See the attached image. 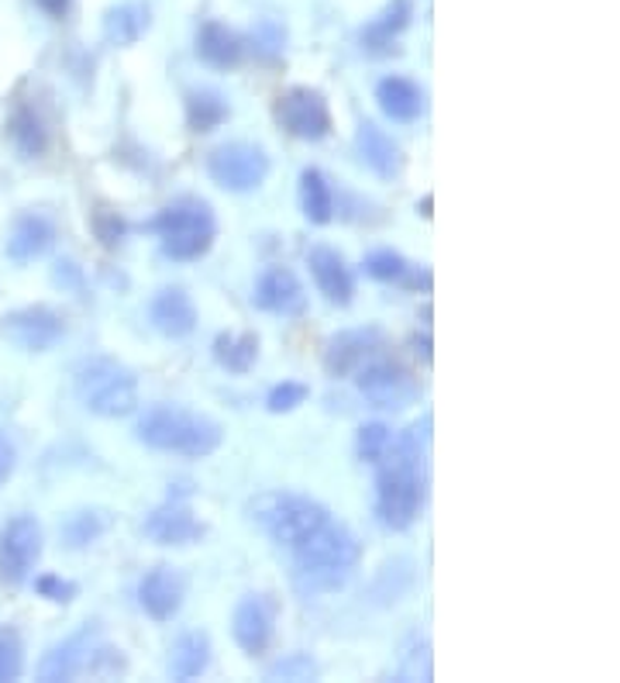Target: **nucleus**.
I'll return each mask as SVG.
<instances>
[{"mask_svg": "<svg viewBox=\"0 0 620 683\" xmlns=\"http://www.w3.org/2000/svg\"><path fill=\"white\" fill-rule=\"evenodd\" d=\"M427 425H414L390 439L376 477V511L379 522L393 532H407L424 508V480H427Z\"/></svg>", "mask_w": 620, "mask_h": 683, "instance_id": "nucleus-1", "label": "nucleus"}, {"mask_svg": "<svg viewBox=\"0 0 620 683\" xmlns=\"http://www.w3.org/2000/svg\"><path fill=\"white\" fill-rule=\"evenodd\" d=\"M290 553H294L297 591L307 597H318V594H331V591H338V587H345L355 562H359V538L348 532V525L331 517L328 525H321Z\"/></svg>", "mask_w": 620, "mask_h": 683, "instance_id": "nucleus-2", "label": "nucleus"}, {"mask_svg": "<svg viewBox=\"0 0 620 683\" xmlns=\"http://www.w3.org/2000/svg\"><path fill=\"white\" fill-rule=\"evenodd\" d=\"M135 435L138 442H146L149 449L176 453L190 459H204L210 453H218V445L225 442L221 421H214L210 414H200V411H190V408H176V405H152L138 418Z\"/></svg>", "mask_w": 620, "mask_h": 683, "instance_id": "nucleus-3", "label": "nucleus"}, {"mask_svg": "<svg viewBox=\"0 0 620 683\" xmlns=\"http://www.w3.org/2000/svg\"><path fill=\"white\" fill-rule=\"evenodd\" d=\"M249 517L276 542V546L294 549L303 538L314 535L321 525L331 522V511L314 498H303V493L269 490V493H259L249 504Z\"/></svg>", "mask_w": 620, "mask_h": 683, "instance_id": "nucleus-4", "label": "nucleus"}, {"mask_svg": "<svg viewBox=\"0 0 620 683\" xmlns=\"http://www.w3.org/2000/svg\"><path fill=\"white\" fill-rule=\"evenodd\" d=\"M73 387L80 405L101 418H125L138 408V376L111 356H90L77 366Z\"/></svg>", "mask_w": 620, "mask_h": 683, "instance_id": "nucleus-5", "label": "nucleus"}, {"mask_svg": "<svg viewBox=\"0 0 620 683\" xmlns=\"http://www.w3.org/2000/svg\"><path fill=\"white\" fill-rule=\"evenodd\" d=\"M152 228L162 239V252L176 263H194V259L207 255L218 239V218L200 197H180L170 207H162Z\"/></svg>", "mask_w": 620, "mask_h": 683, "instance_id": "nucleus-6", "label": "nucleus"}, {"mask_svg": "<svg viewBox=\"0 0 620 683\" xmlns=\"http://www.w3.org/2000/svg\"><path fill=\"white\" fill-rule=\"evenodd\" d=\"M273 170V162L266 156L262 146H252V143H228V146H218L207 159V173L210 180L221 186V191H231V194H249V191H259L262 183H266Z\"/></svg>", "mask_w": 620, "mask_h": 683, "instance_id": "nucleus-7", "label": "nucleus"}, {"mask_svg": "<svg viewBox=\"0 0 620 683\" xmlns=\"http://www.w3.org/2000/svg\"><path fill=\"white\" fill-rule=\"evenodd\" d=\"M355 384H359V390H363V397L369 400V405L390 408V411L411 408L414 400L421 397V380L407 366L393 363V360H379V356L355 373Z\"/></svg>", "mask_w": 620, "mask_h": 683, "instance_id": "nucleus-8", "label": "nucleus"}, {"mask_svg": "<svg viewBox=\"0 0 620 683\" xmlns=\"http://www.w3.org/2000/svg\"><path fill=\"white\" fill-rule=\"evenodd\" d=\"M42 559V525L32 514H14L0 528V583L18 587L32 577Z\"/></svg>", "mask_w": 620, "mask_h": 683, "instance_id": "nucleus-9", "label": "nucleus"}, {"mask_svg": "<svg viewBox=\"0 0 620 683\" xmlns=\"http://www.w3.org/2000/svg\"><path fill=\"white\" fill-rule=\"evenodd\" d=\"M0 339L21 352H49L66 339V321L45 304H32L0 318Z\"/></svg>", "mask_w": 620, "mask_h": 683, "instance_id": "nucleus-10", "label": "nucleus"}, {"mask_svg": "<svg viewBox=\"0 0 620 683\" xmlns=\"http://www.w3.org/2000/svg\"><path fill=\"white\" fill-rule=\"evenodd\" d=\"M276 122L303 143H321L331 135V111L328 101L310 87H294L276 101Z\"/></svg>", "mask_w": 620, "mask_h": 683, "instance_id": "nucleus-11", "label": "nucleus"}, {"mask_svg": "<svg viewBox=\"0 0 620 683\" xmlns=\"http://www.w3.org/2000/svg\"><path fill=\"white\" fill-rule=\"evenodd\" d=\"M276 601L269 594H245L234 604L231 635L245 656H262L276 635Z\"/></svg>", "mask_w": 620, "mask_h": 683, "instance_id": "nucleus-12", "label": "nucleus"}, {"mask_svg": "<svg viewBox=\"0 0 620 683\" xmlns=\"http://www.w3.org/2000/svg\"><path fill=\"white\" fill-rule=\"evenodd\" d=\"M59 239L56 231V221L49 215H42V210H25V215H18L11 221V231H8V242H4V252L11 263L25 266V263H35L45 252H49Z\"/></svg>", "mask_w": 620, "mask_h": 683, "instance_id": "nucleus-13", "label": "nucleus"}, {"mask_svg": "<svg viewBox=\"0 0 620 683\" xmlns=\"http://www.w3.org/2000/svg\"><path fill=\"white\" fill-rule=\"evenodd\" d=\"M383 352V335L376 328H352L338 332L324 349V366L331 376H355L366 363H372Z\"/></svg>", "mask_w": 620, "mask_h": 683, "instance_id": "nucleus-14", "label": "nucleus"}, {"mask_svg": "<svg viewBox=\"0 0 620 683\" xmlns=\"http://www.w3.org/2000/svg\"><path fill=\"white\" fill-rule=\"evenodd\" d=\"M186 577L176 567H156L138 583V604L152 622H170L183 607Z\"/></svg>", "mask_w": 620, "mask_h": 683, "instance_id": "nucleus-15", "label": "nucleus"}, {"mask_svg": "<svg viewBox=\"0 0 620 683\" xmlns=\"http://www.w3.org/2000/svg\"><path fill=\"white\" fill-rule=\"evenodd\" d=\"M141 532H146L152 542H159V546H194V542L204 538L207 528L194 511L173 498L146 517Z\"/></svg>", "mask_w": 620, "mask_h": 683, "instance_id": "nucleus-16", "label": "nucleus"}, {"mask_svg": "<svg viewBox=\"0 0 620 683\" xmlns=\"http://www.w3.org/2000/svg\"><path fill=\"white\" fill-rule=\"evenodd\" d=\"M252 300L259 304L262 311L269 315H283V318H297L307 311V294L303 284L297 280V273L283 270V266H269L266 273L259 276Z\"/></svg>", "mask_w": 620, "mask_h": 683, "instance_id": "nucleus-17", "label": "nucleus"}, {"mask_svg": "<svg viewBox=\"0 0 620 683\" xmlns=\"http://www.w3.org/2000/svg\"><path fill=\"white\" fill-rule=\"evenodd\" d=\"M97 642H101L97 628H93V625L80 628L77 635H69L66 642H59L49 656L42 659L38 676L56 683V680H73V676L87 673V667H90V652H93V646H97Z\"/></svg>", "mask_w": 620, "mask_h": 683, "instance_id": "nucleus-18", "label": "nucleus"}, {"mask_svg": "<svg viewBox=\"0 0 620 683\" xmlns=\"http://www.w3.org/2000/svg\"><path fill=\"white\" fill-rule=\"evenodd\" d=\"M149 318L165 339H186L197 328V304L183 287H162L149 304Z\"/></svg>", "mask_w": 620, "mask_h": 683, "instance_id": "nucleus-19", "label": "nucleus"}, {"mask_svg": "<svg viewBox=\"0 0 620 683\" xmlns=\"http://www.w3.org/2000/svg\"><path fill=\"white\" fill-rule=\"evenodd\" d=\"M307 266H310V273H314L318 291L331 304H338V308H348L352 294H355V280H352V270L345 266L342 252L328 249V246H318V249L307 252Z\"/></svg>", "mask_w": 620, "mask_h": 683, "instance_id": "nucleus-20", "label": "nucleus"}, {"mask_svg": "<svg viewBox=\"0 0 620 683\" xmlns=\"http://www.w3.org/2000/svg\"><path fill=\"white\" fill-rule=\"evenodd\" d=\"M355 146H359L363 162H366V167L376 177H383V180L400 177V170H403V152L393 143V135H387L376 122H363L359 125V132H355Z\"/></svg>", "mask_w": 620, "mask_h": 683, "instance_id": "nucleus-21", "label": "nucleus"}, {"mask_svg": "<svg viewBox=\"0 0 620 683\" xmlns=\"http://www.w3.org/2000/svg\"><path fill=\"white\" fill-rule=\"evenodd\" d=\"M376 101L383 107L390 122H417L424 111V93L417 83L403 80V77H387L376 87Z\"/></svg>", "mask_w": 620, "mask_h": 683, "instance_id": "nucleus-22", "label": "nucleus"}, {"mask_svg": "<svg viewBox=\"0 0 620 683\" xmlns=\"http://www.w3.org/2000/svg\"><path fill=\"white\" fill-rule=\"evenodd\" d=\"M197 56L207 62V66H218V69H231L245 59V42L242 35H234L231 29L218 25V21H207L197 35Z\"/></svg>", "mask_w": 620, "mask_h": 683, "instance_id": "nucleus-23", "label": "nucleus"}, {"mask_svg": "<svg viewBox=\"0 0 620 683\" xmlns=\"http://www.w3.org/2000/svg\"><path fill=\"white\" fill-rule=\"evenodd\" d=\"M8 135L11 146L25 156V159H38L49 149V128H45L42 114L32 104H18L8 117Z\"/></svg>", "mask_w": 620, "mask_h": 683, "instance_id": "nucleus-24", "label": "nucleus"}, {"mask_svg": "<svg viewBox=\"0 0 620 683\" xmlns=\"http://www.w3.org/2000/svg\"><path fill=\"white\" fill-rule=\"evenodd\" d=\"M210 667V639L207 631H183L170 649V676L197 680Z\"/></svg>", "mask_w": 620, "mask_h": 683, "instance_id": "nucleus-25", "label": "nucleus"}, {"mask_svg": "<svg viewBox=\"0 0 620 683\" xmlns=\"http://www.w3.org/2000/svg\"><path fill=\"white\" fill-rule=\"evenodd\" d=\"M228 101L221 90H210V87H200V90H190L186 93V125L194 132H214L228 122Z\"/></svg>", "mask_w": 620, "mask_h": 683, "instance_id": "nucleus-26", "label": "nucleus"}, {"mask_svg": "<svg viewBox=\"0 0 620 683\" xmlns=\"http://www.w3.org/2000/svg\"><path fill=\"white\" fill-rule=\"evenodd\" d=\"M300 207L310 225H328L335 218V191L321 170H303L300 173Z\"/></svg>", "mask_w": 620, "mask_h": 683, "instance_id": "nucleus-27", "label": "nucleus"}, {"mask_svg": "<svg viewBox=\"0 0 620 683\" xmlns=\"http://www.w3.org/2000/svg\"><path fill=\"white\" fill-rule=\"evenodd\" d=\"M111 528V511H101V508H83V511H73L62 517L59 525V535L69 549H87L93 546L104 532Z\"/></svg>", "mask_w": 620, "mask_h": 683, "instance_id": "nucleus-28", "label": "nucleus"}, {"mask_svg": "<svg viewBox=\"0 0 620 683\" xmlns=\"http://www.w3.org/2000/svg\"><path fill=\"white\" fill-rule=\"evenodd\" d=\"M411 25V0H397L383 14H379L372 25L363 32V45L369 53H390L393 38Z\"/></svg>", "mask_w": 620, "mask_h": 683, "instance_id": "nucleus-29", "label": "nucleus"}, {"mask_svg": "<svg viewBox=\"0 0 620 683\" xmlns=\"http://www.w3.org/2000/svg\"><path fill=\"white\" fill-rule=\"evenodd\" d=\"M146 29H149V8H141V4L111 8L107 18H104V35L114 45H131V42H138Z\"/></svg>", "mask_w": 620, "mask_h": 683, "instance_id": "nucleus-30", "label": "nucleus"}, {"mask_svg": "<svg viewBox=\"0 0 620 683\" xmlns=\"http://www.w3.org/2000/svg\"><path fill=\"white\" fill-rule=\"evenodd\" d=\"M214 360H218L228 373H249L259 360V339L252 332L218 335V342H214Z\"/></svg>", "mask_w": 620, "mask_h": 683, "instance_id": "nucleus-31", "label": "nucleus"}, {"mask_svg": "<svg viewBox=\"0 0 620 683\" xmlns=\"http://www.w3.org/2000/svg\"><path fill=\"white\" fill-rule=\"evenodd\" d=\"M366 273L372 280H383V284H400V280L411 276V263L393 249H379L366 255Z\"/></svg>", "mask_w": 620, "mask_h": 683, "instance_id": "nucleus-32", "label": "nucleus"}, {"mask_svg": "<svg viewBox=\"0 0 620 683\" xmlns=\"http://www.w3.org/2000/svg\"><path fill=\"white\" fill-rule=\"evenodd\" d=\"M25 673V642L14 628H0V683Z\"/></svg>", "mask_w": 620, "mask_h": 683, "instance_id": "nucleus-33", "label": "nucleus"}, {"mask_svg": "<svg viewBox=\"0 0 620 683\" xmlns=\"http://www.w3.org/2000/svg\"><path fill=\"white\" fill-rule=\"evenodd\" d=\"M390 439H393V432L383 425V421H369V425L359 429V442H355V449H359V456L366 463H379L387 453Z\"/></svg>", "mask_w": 620, "mask_h": 683, "instance_id": "nucleus-34", "label": "nucleus"}, {"mask_svg": "<svg viewBox=\"0 0 620 683\" xmlns=\"http://www.w3.org/2000/svg\"><path fill=\"white\" fill-rule=\"evenodd\" d=\"M266 676L269 680H314L318 676V663L307 652H290V656H283L279 663H273L266 670Z\"/></svg>", "mask_w": 620, "mask_h": 683, "instance_id": "nucleus-35", "label": "nucleus"}, {"mask_svg": "<svg viewBox=\"0 0 620 683\" xmlns=\"http://www.w3.org/2000/svg\"><path fill=\"white\" fill-rule=\"evenodd\" d=\"M125 231H128V225H125L122 215H117V210H97V215H93V235H97L104 249L122 246Z\"/></svg>", "mask_w": 620, "mask_h": 683, "instance_id": "nucleus-36", "label": "nucleus"}, {"mask_svg": "<svg viewBox=\"0 0 620 683\" xmlns=\"http://www.w3.org/2000/svg\"><path fill=\"white\" fill-rule=\"evenodd\" d=\"M125 670H128V663H125L122 649H114V646H101V642L93 646L87 673H93V676H114V673H125Z\"/></svg>", "mask_w": 620, "mask_h": 683, "instance_id": "nucleus-37", "label": "nucleus"}, {"mask_svg": "<svg viewBox=\"0 0 620 683\" xmlns=\"http://www.w3.org/2000/svg\"><path fill=\"white\" fill-rule=\"evenodd\" d=\"M307 387L303 384H294V380H286V384H276L273 390H269V400H266V408L273 411V414H286V411H294V408H300L303 400H307Z\"/></svg>", "mask_w": 620, "mask_h": 683, "instance_id": "nucleus-38", "label": "nucleus"}, {"mask_svg": "<svg viewBox=\"0 0 620 683\" xmlns=\"http://www.w3.org/2000/svg\"><path fill=\"white\" fill-rule=\"evenodd\" d=\"M35 594L45 597V601H53V604H69L77 597V583L73 580H62L56 573H45L35 580Z\"/></svg>", "mask_w": 620, "mask_h": 683, "instance_id": "nucleus-39", "label": "nucleus"}, {"mask_svg": "<svg viewBox=\"0 0 620 683\" xmlns=\"http://www.w3.org/2000/svg\"><path fill=\"white\" fill-rule=\"evenodd\" d=\"M14 463H18V453H14V445L11 439L0 432V487L8 483V477L14 474Z\"/></svg>", "mask_w": 620, "mask_h": 683, "instance_id": "nucleus-40", "label": "nucleus"}, {"mask_svg": "<svg viewBox=\"0 0 620 683\" xmlns=\"http://www.w3.org/2000/svg\"><path fill=\"white\" fill-rule=\"evenodd\" d=\"M35 4L49 14V18H66V11H69V4H73V0H35Z\"/></svg>", "mask_w": 620, "mask_h": 683, "instance_id": "nucleus-41", "label": "nucleus"}, {"mask_svg": "<svg viewBox=\"0 0 620 683\" xmlns=\"http://www.w3.org/2000/svg\"><path fill=\"white\" fill-rule=\"evenodd\" d=\"M414 345H417V352H424V360H432V339H421V335H414Z\"/></svg>", "mask_w": 620, "mask_h": 683, "instance_id": "nucleus-42", "label": "nucleus"}, {"mask_svg": "<svg viewBox=\"0 0 620 683\" xmlns=\"http://www.w3.org/2000/svg\"><path fill=\"white\" fill-rule=\"evenodd\" d=\"M417 210L424 218H432V197H424V204H417Z\"/></svg>", "mask_w": 620, "mask_h": 683, "instance_id": "nucleus-43", "label": "nucleus"}]
</instances>
